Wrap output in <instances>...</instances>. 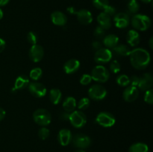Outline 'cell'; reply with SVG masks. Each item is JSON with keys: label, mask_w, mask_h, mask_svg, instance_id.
I'll return each mask as SVG.
<instances>
[{"label": "cell", "mask_w": 153, "mask_h": 152, "mask_svg": "<svg viewBox=\"0 0 153 152\" xmlns=\"http://www.w3.org/2000/svg\"><path fill=\"white\" fill-rule=\"evenodd\" d=\"M130 63L134 69H144L149 65L151 57L149 52L143 48H136L129 55Z\"/></svg>", "instance_id": "6da1fadb"}, {"label": "cell", "mask_w": 153, "mask_h": 152, "mask_svg": "<svg viewBox=\"0 0 153 152\" xmlns=\"http://www.w3.org/2000/svg\"><path fill=\"white\" fill-rule=\"evenodd\" d=\"M131 25L136 30L144 31L151 26V19L148 16L144 14H134L131 20Z\"/></svg>", "instance_id": "7a4b0ae2"}, {"label": "cell", "mask_w": 153, "mask_h": 152, "mask_svg": "<svg viewBox=\"0 0 153 152\" xmlns=\"http://www.w3.org/2000/svg\"><path fill=\"white\" fill-rule=\"evenodd\" d=\"M33 119H34V122L40 126L46 127L50 124L51 121H52V116L47 110L40 108L34 112Z\"/></svg>", "instance_id": "3957f363"}, {"label": "cell", "mask_w": 153, "mask_h": 152, "mask_svg": "<svg viewBox=\"0 0 153 152\" xmlns=\"http://www.w3.org/2000/svg\"><path fill=\"white\" fill-rule=\"evenodd\" d=\"M92 80L99 83H105L110 77V72L102 65H97L91 71V74Z\"/></svg>", "instance_id": "277c9868"}, {"label": "cell", "mask_w": 153, "mask_h": 152, "mask_svg": "<svg viewBox=\"0 0 153 152\" xmlns=\"http://www.w3.org/2000/svg\"><path fill=\"white\" fill-rule=\"evenodd\" d=\"M96 122L103 128H111L116 122V119L112 113L109 112H101L96 117Z\"/></svg>", "instance_id": "5b68a950"}, {"label": "cell", "mask_w": 153, "mask_h": 152, "mask_svg": "<svg viewBox=\"0 0 153 152\" xmlns=\"http://www.w3.org/2000/svg\"><path fill=\"white\" fill-rule=\"evenodd\" d=\"M69 120L74 128H82L86 125L87 117L83 112L80 110H74L70 113Z\"/></svg>", "instance_id": "8992f818"}, {"label": "cell", "mask_w": 153, "mask_h": 152, "mask_svg": "<svg viewBox=\"0 0 153 152\" xmlns=\"http://www.w3.org/2000/svg\"><path fill=\"white\" fill-rule=\"evenodd\" d=\"M113 57V54L111 49L107 48H101L95 52L94 61L99 65L105 64L110 62Z\"/></svg>", "instance_id": "52a82bcc"}, {"label": "cell", "mask_w": 153, "mask_h": 152, "mask_svg": "<svg viewBox=\"0 0 153 152\" xmlns=\"http://www.w3.org/2000/svg\"><path fill=\"white\" fill-rule=\"evenodd\" d=\"M90 98L94 101H102L107 96V90L100 84H94L88 89Z\"/></svg>", "instance_id": "ba28073f"}, {"label": "cell", "mask_w": 153, "mask_h": 152, "mask_svg": "<svg viewBox=\"0 0 153 152\" xmlns=\"http://www.w3.org/2000/svg\"><path fill=\"white\" fill-rule=\"evenodd\" d=\"M73 146L79 149H86L91 145V139L84 134H76L72 138Z\"/></svg>", "instance_id": "9c48e42d"}, {"label": "cell", "mask_w": 153, "mask_h": 152, "mask_svg": "<svg viewBox=\"0 0 153 152\" xmlns=\"http://www.w3.org/2000/svg\"><path fill=\"white\" fill-rule=\"evenodd\" d=\"M28 91L35 98H43L46 94V88L40 82H31L28 84Z\"/></svg>", "instance_id": "30bf717a"}, {"label": "cell", "mask_w": 153, "mask_h": 152, "mask_svg": "<svg viewBox=\"0 0 153 152\" xmlns=\"http://www.w3.org/2000/svg\"><path fill=\"white\" fill-rule=\"evenodd\" d=\"M43 55H44V50H43V48L40 45H32L30 48L28 56H29L30 60L33 62H40L43 59Z\"/></svg>", "instance_id": "8fae6325"}, {"label": "cell", "mask_w": 153, "mask_h": 152, "mask_svg": "<svg viewBox=\"0 0 153 152\" xmlns=\"http://www.w3.org/2000/svg\"><path fill=\"white\" fill-rule=\"evenodd\" d=\"M114 22L117 28H125L128 26L130 23L129 15L126 13L120 12V13H116L114 17Z\"/></svg>", "instance_id": "7c38bea8"}, {"label": "cell", "mask_w": 153, "mask_h": 152, "mask_svg": "<svg viewBox=\"0 0 153 152\" xmlns=\"http://www.w3.org/2000/svg\"><path fill=\"white\" fill-rule=\"evenodd\" d=\"M139 90L137 86H126L123 93V99L127 102H133L138 98Z\"/></svg>", "instance_id": "4fadbf2b"}, {"label": "cell", "mask_w": 153, "mask_h": 152, "mask_svg": "<svg viewBox=\"0 0 153 152\" xmlns=\"http://www.w3.org/2000/svg\"><path fill=\"white\" fill-rule=\"evenodd\" d=\"M152 83L153 78L152 75L149 72H146L139 77V83L137 86L142 91H146L152 88Z\"/></svg>", "instance_id": "5bb4252c"}, {"label": "cell", "mask_w": 153, "mask_h": 152, "mask_svg": "<svg viewBox=\"0 0 153 152\" xmlns=\"http://www.w3.org/2000/svg\"><path fill=\"white\" fill-rule=\"evenodd\" d=\"M78 21L82 25H90L93 22L92 13L87 9H81L76 12Z\"/></svg>", "instance_id": "9a60e30c"}, {"label": "cell", "mask_w": 153, "mask_h": 152, "mask_svg": "<svg viewBox=\"0 0 153 152\" xmlns=\"http://www.w3.org/2000/svg\"><path fill=\"white\" fill-rule=\"evenodd\" d=\"M73 135L70 130L67 128L61 129L58 132V141L59 144L62 146H67L72 141Z\"/></svg>", "instance_id": "2e32d148"}, {"label": "cell", "mask_w": 153, "mask_h": 152, "mask_svg": "<svg viewBox=\"0 0 153 152\" xmlns=\"http://www.w3.org/2000/svg\"><path fill=\"white\" fill-rule=\"evenodd\" d=\"M51 20L54 25L58 26H64L67 22V17L63 12L55 10L51 14Z\"/></svg>", "instance_id": "e0dca14e"}, {"label": "cell", "mask_w": 153, "mask_h": 152, "mask_svg": "<svg viewBox=\"0 0 153 152\" xmlns=\"http://www.w3.org/2000/svg\"><path fill=\"white\" fill-rule=\"evenodd\" d=\"M80 68V62L76 59H70L64 63V69L67 74H73Z\"/></svg>", "instance_id": "ac0fdd59"}, {"label": "cell", "mask_w": 153, "mask_h": 152, "mask_svg": "<svg viewBox=\"0 0 153 152\" xmlns=\"http://www.w3.org/2000/svg\"><path fill=\"white\" fill-rule=\"evenodd\" d=\"M126 41L131 47H135L140 43V37L139 33L136 30H129L127 33Z\"/></svg>", "instance_id": "d6986e66"}, {"label": "cell", "mask_w": 153, "mask_h": 152, "mask_svg": "<svg viewBox=\"0 0 153 152\" xmlns=\"http://www.w3.org/2000/svg\"><path fill=\"white\" fill-rule=\"evenodd\" d=\"M97 22L99 25L105 30L109 29L111 27V18L105 12H101L97 16Z\"/></svg>", "instance_id": "ffe728a7"}, {"label": "cell", "mask_w": 153, "mask_h": 152, "mask_svg": "<svg viewBox=\"0 0 153 152\" xmlns=\"http://www.w3.org/2000/svg\"><path fill=\"white\" fill-rule=\"evenodd\" d=\"M119 43V37L115 34H108L105 36L102 40V45H104L107 49H114Z\"/></svg>", "instance_id": "44dd1931"}, {"label": "cell", "mask_w": 153, "mask_h": 152, "mask_svg": "<svg viewBox=\"0 0 153 152\" xmlns=\"http://www.w3.org/2000/svg\"><path fill=\"white\" fill-rule=\"evenodd\" d=\"M29 78L25 75H21L16 77L14 83V88L16 90L19 89H23L26 88L29 84Z\"/></svg>", "instance_id": "7402d4cb"}, {"label": "cell", "mask_w": 153, "mask_h": 152, "mask_svg": "<svg viewBox=\"0 0 153 152\" xmlns=\"http://www.w3.org/2000/svg\"><path fill=\"white\" fill-rule=\"evenodd\" d=\"M131 50L126 45H117L114 49H112V54L120 57L128 56L131 53Z\"/></svg>", "instance_id": "603a6c76"}, {"label": "cell", "mask_w": 153, "mask_h": 152, "mask_svg": "<svg viewBox=\"0 0 153 152\" xmlns=\"http://www.w3.org/2000/svg\"><path fill=\"white\" fill-rule=\"evenodd\" d=\"M62 106L64 111L72 113L73 111H74L76 107H77V103H76V98L72 96L67 97V98L64 99Z\"/></svg>", "instance_id": "cb8c5ba5"}, {"label": "cell", "mask_w": 153, "mask_h": 152, "mask_svg": "<svg viewBox=\"0 0 153 152\" xmlns=\"http://www.w3.org/2000/svg\"><path fill=\"white\" fill-rule=\"evenodd\" d=\"M49 99L53 104H58L62 99V93L58 89H52L49 92Z\"/></svg>", "instance_id": "d4e9b609"}, {"label": "cell", "mask_w": 153, "mask_h": 152, "mask_svg": "<svg viewBox=\"0 0 153 152\" xmlns=\"http://www.w3.org/2000/svg\"><path fill=\"white\" fill-rule=\"evenodd\" d=\"M149 147L143 142H136L131 145L128 149V152H148Z\"/></svg>", "instance_id": "484cf974"}, {"label": "cell", "mask_w": 153, "mask_h": 152, "mask_svg": "<svg viewBox=\"0 0 153 152\" xmlns=\"http://www.w3.org/2000/svg\"><path fill=\"white\" fill-rule=\"evenodd\" d=\"M139 9H140V4L137 0H129L127 4V11L129 14H136L138 12Z\"/></svg>", "instance_id": "4316f807"}, {"label": "cell", "mask_w": 153, "mask_h": 152, "mask_svg": "<svg viewBox=\"0 0 153 152\" xmlns=\"http://www.w3.org/2000/svg\"><path fill=\"white\" fill-rule=\"evenodd\" d=\"M42 75H43V72H42L41 69L39 67H35V68L32 69L29 73L30 78L34 81L38 80L41 77Z\"/></svg>", "instance_id": "83f0119b"}, {"label": "cell", "mask_w": 153, "mask_h": 152, "mask_svg": "<svg viewBox=\"0 0 153 152\" xmlns=\"http://www.w3.org/2000/svg\"><path fill=\"white\" fill-rule=\"evenodd\" d=\"M93 4L96 8L99 10H104L108 5H109L108 0H93Z\"/></svg>", "instance_id": "f1b7e54d"}, {"label": "cell", "mask_w": 153, "mask_h": 152, "mask_svg": "<svg viewBox=\"0 0 153 152\" xmlns=\"http://www.w3.org/2000/svg\"><path fill=\"white\" fill-rule=\"evenodd\" d=\"M117 83L120 86H128L129 85V77L126 75H121L117 77Z\"/></svg>", "instance_id": "f546056e"}, {"label": "cell", "mask_w": 153, "mask_h": 152, "mask_svg": "<svg viewBox=\"0 0 153 152\" xmlns=\"http://www.w3.org/2000/svg\"><path fill=\"white\" fill-rule=\"evenodd\" d=\"M90 99L88 98H82L79 100V103L77 104V107L79 110H86L88 107L90 106Z\"/></svg>", "instance_id": "4dcf8cb0"}, {"label": "cell", "mask_w": 153, "mask_h": 152, "mask_svg": "<svg viewBox=\"0 0 153 152\" xmlns=\"http://www.w3.org/2000/svg\"><path fill=\"white\" fill-rule=\"evenodd\" d=\"M27 40H28V43L31 45H35L37 44V40H38V36L34 31H30L27 34Z\"/></svg>", "instance_id": "1f68e13d"}, {"label": "cell", "mask_w": 153, "mask_h": 152, "mask_svg": "<svg viewBox=\"0 0 153 152\" xmlns=\"http://www.w3.org/2000/svg\"><path fill=\"white\" fill-rule=\"evenodd\" d=\"M38 137L40 139L45 140L49 137V134H50V131L48 128H46V127H43V128H40L38 131Z\"/></svg>", "instance_id": "d6a6232c"}, {"label": "cell", "mask_w": 153, "mask_h": 152, "mask_svg": "<svg viewBox=\"0 0 153 152\" xmlns=\"http://www.w3.org/2000/svg\"><path fill=\"white\" fill-rule=\"evenodd\" d=\"M94 36L98 40L103 39L105 36V30L100 27V25H98L97 27H96L95 30H94Z\"/></svg>", "instance_id": "836d02e7"}, {"label": "cell", "mask_w": 153, "mask_h": 152, "mask_svg": "<svg viewBox=\"0 0 153 152\" xmlns=\"http://www.w3.org/2000/svg\"><path fill=\"white\" fill-rule=\"evenodd\" d=\"M121 69V66L120 63L116 60H114L110 63V70L114 74H117L119 72Z\"/></svg>", "instance_id": "e575fe53"}, {"label": "cell", "mask_w": 153, "mask_h": 152, "mask_svg": "<svg viewBox=\"0 0 153 152\" xmlns=\"http://www.w3.org/2000/svg\"><path fill=\"white\" fill-rule=\"evenodd\" d=\"M144 101L149 104H153V91L152 89H148L145 92Z\"/></svg>", "instance_id": "d590c367"}, {"label": "cell", "mask_w": 153, "mask_h": 152, "mask_svg": "<svg viewBox=\"0 0 153 152\" xmlns=\"http://www.w3.org/2000/svg\"><path fill=\"white\" fill-rule=\"evenodd\" d=\"M91 81H92V77H91V75L84 74L80 78V83L84 85V86L90 84L91 83Z\"/></svg>", "instance_id": "8d00e7d4"}, {"label": "cell", "mask_w": 153, "mask_h": 152, "mask_svg": "<svg viewBox=\"0 0 153 152\" xmlns=\"http://www.w3.org/2000/svg\"><path fill=\"white\" fill-rule=\"evenodd\" d=\"M103 12H105V13H107L108 16H114V15L116 14L117 10H116V8L114 7V6H111L109 4V5H108L107 7H106L103 10Z\"/></svg>", "instance_id": "74e56055"}, {"label": "cell", "mask_w": 153, "mask_h": 152, "mask_svg": "<svg viewBox=\"0 0 153 152\" xmlns=\"http://www.w3.org/2000/svg\"><path fill=\"white\" fill-rule=\"evenodd\" d=\"M139 83V77L137 75H132L131 77H129V84L131 86H137Z\"/></svg>", "instance_id": "f35d334b"}, {"label": "cell", "mask_w": 153, "mask_h": 152, "mask_svg": "<svg viewBox=\"0 0 153 152\" xmlns=\"http://www.w3.org/2000/svg\"><path fill=\"white\" fill-rule=\"evenodd\" d=\"M70 115V113H69V112H67V111L61 112V113H60V115H59L60 119H61V120H63V121L69 120Z\"/></svg>", "instance_id": "ab89813d"}, {"label": "cell", "mask_w": 153, "mask_h": 152, "mask_svg": "<svg viewBox=\"0 0 153 152\" xmlns=\"http://www.w3.org/2000/svg\"><path fill=\"white\" fill-rule=\"evenodd\" d=\"M92 47L95 50H99L100 49L102 48V43H101L100 40H95L92 43Z\"/></svg>", "instance_id": "60d3db41"}, {"label": "cell", "mask_w": 153, "mask_h": 152, "mask_svg": "<svg viewBox=\"0 0 153 152\" xmlns=\"http://www.w3.org/2000/svg\"><path fill=\"white\" fill-rule=\"evenodd\" d=\"M6 46V43L2 38H0V53L4 50Z\"/></svg>", "instance_id": "b9f144b4"}, {"label": "cell", "mask_w": 153, "mask_h": 152, "mask_svg": "<svg viewBox=\"0 0 153 152\" xmlns=\"http://www.w3.org/2000/svg\"><path fill=\"white\" fill-rule=\"evenodd\" d=\"M67 12H68L69 13H70V14H72V15L76 14V12H77L76 9L74 7H72V6L67 7Z\"/></svg>", "instance_id": "7bdbcfd3"}, {"label": "cell", "mask_w": 153, "mask_h": 152, "mask_svg": "<svg viewBox=\"0 0 153 152\" xmlns=\"http://www.w3.org/2000/svg\"><path fill=\"white\" fill-rule=\"evenodd\" d=\"M5 110L3 108H1V107H0V121H2L5 118Z\"/></svg>", "instance_id": "ee69618b"}, {"label": "cell", "mask_w": 153, "mask_h": 152, "mask_svg": "<svg viewBox=\"0 0 153 152\" xmlns=\"http://www.w3.org/2000/svg\"><path fill=\"white\" fill-rule=\"evenodd\" d=\"M10 1V0H0V7L6 5Z\"/></svg>", "instance_id": "f6af8a7d"}, {"label": "cell", "mask_w": 153, "mask_h": 152, "mask_svg": "<svg viewBox=\"0 0 153 152\" xmlns=\"http://www.w3.org/2000/svg\"><path fill=\"white\" fill-rule=\"evenodd\" d=\"M149 47H150L151 49H153V38L152 37H150V39H149Z\"/></svg>", "instance_id": "bcb514c9"}, {"label": "cell", "mask_w": 153, "mask_h": 152, "mask_svg": "<svg viewBox=\"0 0 153 152\" xmlns=\"http://www.w3.org/2000/svg\"><path fill=\"white\" fill-rule=\"evenodd\" d=\"M140 1H141L142 2L145 3V4H149V3H150L151 1H152V0H140Z\"/></svg>", "instance_id": "7dc6e473"}, {"label": "cell", "mask_w": 153, "mask_h": 152, "mask_svg": "<svg viewBox=\"0 0 153 152\" xmlns=\"http://www.w3.org/2000/svg\"><path fill=\"white\" fill-rule=\"evenodd\" d=\"M2 17H3V11H2V10L0 8V20L2 19Z\"/></svg>", "instance_id": "c3c4849f"}, {"label": "cell", "mask_w": 153, "mask_h": 152, "mask_svg": "<svg viewBox=\"0 0 153 152\" xmlns=\"http://www.w3.org/2000/svg\"><path fill=\"white\" fill-rule=\"evenodd\" d=\"M75 152H85V151L83 150V149H78Z\"/></svg>", "instance_id": "681fc988"}]
</instances>
